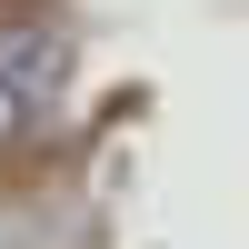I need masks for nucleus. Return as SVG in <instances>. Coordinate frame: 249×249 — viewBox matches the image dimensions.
Here are the masks:
<instances>
[{
	"label": "nucleus",
	"instance_id": "obj_1",
	"mask_svg": "<svg viewBox=\"0 0 249 249\" xmlns=\"http://www.w3.org/2000/svg\"><path fill=\"white\" fill-rule=\"evenodd\" d=\"M50 100H60V30L40 10H0V150L40 130Z\"/></svg>",
	"mask_w": 249,
	"mask_h": 249
}]
</instances>
